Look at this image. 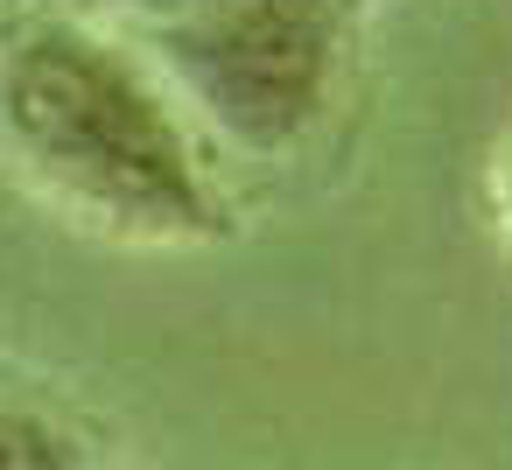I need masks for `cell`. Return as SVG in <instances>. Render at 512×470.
Returning a JSON list of instances; mask_svg holds the SVG:
<instances>
[{
  "label": "cell",
  "instance_id": "obj_3",
  "mask_svg": "<svg viewBox=\"0 0 512 470\" xmlns=\"http://www.w3.org/2000/svg\"><path fill=\"white\" fill-rule=\"evenodd\" d=\"M92 463L99 449L57 393L0 379V470H92Z\"/></svg>",
  "mask_w": 512,
  "mask_h": 470
},
{
  "label": "cell",
  "instance_id": "obj_1",
  "mask_svg": "<svg viewBox=\"0 0 512 470\" xmlns=\"http://www.w3.org/2000/svg\"><path fill=\"white\" fill-rule=\"evenodd\" d=\"M0 148L99 232L197 246L225 225L190 113L113 22L36 15L0 43Z\"/></svg>",
  "mask_w": 512,
  "mask_h": 470
},
{
  "label": "cell",
  "instance_id": "obj_2",
  "mask_svg": "<svg viewBox=\"0 0 512 470\" xmlns=\"http://www.w3.org/2000/svg\"><path fill=\"white\" fill-rule=\"evenodd\" d=\"M113 29L190 127L246 162L295 155L330 120L351 57L344 0H113Z\"/></svg>",
  "mask_w": 512,
  "mask_h": 470
}]
</instances>
